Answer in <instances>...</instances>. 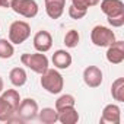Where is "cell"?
Masks as SVG:
<instances>
[{
    "mask_svg": "<svg viewBox=\"0 0 124 124\" xmlns=\"http://www.w3.org/2000/svg\"><path fill=\"white\" fill-rule=\"evenodd\" d=\"M12 115H15V109L0 95V121H8Z\"/></svg>",
    "mask_w": 124,
    "mask_h": 124,
    "instance_id": "obj_21",
    "label": "cell"
},
{
    "mask_svg": "<svg viewBox=\"0 0 124 124\" xmlns=\"http://www.w3.org/2000/svg\"><path fill=\"white\" fill-rule=\"evenodd\" d=\"M105 57L108 60V63L111 64H121L124 61V41H114L111 45L107 47Z\"/></svg>",
    "mask_w": 124,
    "mask_h": 124,
    "instance_id": "obj_7",
    "label": "cell"
},
{
    "mask_svg": "<svg viewBox=\"0 0 124 124\" xmlns=\"http://www.w3.org/2000/svg\"><path fill=\"white\" fill-rule=\"evenodd\" d=\"M38 118L44 124H54L58 121V112L55 108L47 107V108H42L41 111H38Z\"/></svg>",
    "mask_w": 124,
    "mask_h": 124,
    "instance_id": "obj_16",
    "label": "cell"
},
{
    "mask_svg": "<svg viewBox=\"0 0 124 124\" xmlns=\"http://www.w3.org/2000/svg\"><path fill=\"white\" fill-rule=\"evenodd\" d=\"M76 105V99L73 95L70 93H64V95H61L58 96V99L55 101V109L60 111V109H63V108H69V107H75Z\"/></svg>",
    "mask_w": 124,
    "mask_h": 124,
    "instance_id": "obj_20",
    "label": "cell"
},
{
    "mask_svg": "<svg viewBox=\"0 0 124 124\" xmlns=\"http://www.w3.org/2000/svg\"><path fill=\"white\" fill-rule=\"evenodd\" d=\"M111 95L115 101L124 102V78H118L111 85Z\"/></svg>",
    "mask_w": 124,
    "mask_h": 124,
    "instance_id": "obj_18",
    "label": "cell"
},
{
    "mask_svg": "<svg viewBox=\"0 0 124 124\" xmlns=\"http://www.w3.org/2000/svg\"><path fill=\"white\" fill-rule=\"evenodd\" d=\"M101 10L107 18H115L124 15L123 0H101Z\"/></svg>",
    "mask_w": 124,
    "mask_h": 124,
    "instance_id": "obj_9",
    "label": "cell"
},
{
    "mask_svg": "<svg viewBox=\"0 0 124 124\" xmlns=\"http://www.w3.org/2000/svg\"><path fill=\"white\" fill-rule=\"evenodd\" d=\"M39 83L42 86V89H45L48 93L51 95H57L63 91L64 88V79L61 76V73L54 67V69H47L39 79Z\"/></svg>",
    "mask_w": 124,
    "mask_h": 124,
    "instance_id": "obj_1",
    "label": "cell"
},
{
    "mask_svg": "<svg viewBox=\"0 0 124 124\" xmlns=\"http://www.w3.org/2000/svg\"><path fill=\"white\" fill-rule=\"evenodd\" d=\"M5 91V82H3V78L0 76V93Z\"/></svg>",
    "mask_w": 124,
    "mask_h": 124,
    "instance_id": "obj_27",
    "label": "cell"
},
{
    "mask_svg": "<svg viewBox=\"0 0 124 124\" xmlns=\"http://www.w3.org/2000/svg\"><path fill=\"white\" fill-rule=\"evenodd\" d=\"M51 61L55 69H60V70H64V69H69L72 66V61H73V57L69 51L66 50H57L54 51L53 57H51Z\"/></svg>",
    "mask_w": 124,
    "mask_h": 124,
    "instance_id": "obj_13",
    "label": "cell"
},
{
    "mask_svg": "<svg viewBox=\"0 0 124 124\" xmlns=\"http://www.w3.org/2000/svg\"><path fill=\"white\" fill-rule=\"evenodd\" d=\"M9 80H10V83L13 86L21 88V86H23L26 83L28 75H26V72H25L23 67H13L10 70V73H9Z\"/></svg>",
    "mask_w": 124,
    "mask_h": 124,
    "instance_id": "obj_15",
    "label": "cell"
},
{
    "mask_svg": "<svg viewBox=\"0 0 124 124\" xmlns=\"http://www.w3.org/2000/svg\"><path fill=\"white\" fill-rule=\"evenodd\" d=\"M15 54V47L13 44L6 39V38H0V58L8 60Z\"/></svg>",
    "mask_w": 124,
    "mask_h": 124,
    "instance_id": "obj_19",
    "label": "cell"
},
{
    "mask_svg": "<svg viewBox=\"0 0 124 124\" xmlns=\"http://www.w3.org/2000/svg\"><path fill=\"white\" fill-rule=\"evenodd\" d=\"M67 13H69V16H70L72 19L79 21V19H82V18H85V16H86L88 10H82V9H78V8H75L73 5H70V8H69Z\"/></svg>",
    "mask_w": 124,
    "mask_h": 124,
    "instance_id": "obj_24",
    "label": "cell"
},
{
    "mask_svg": "<svg viewBox=\"0 0 124 124\" xmlns=\"http://www.w3.org/2000/svg\"><path fill=\"white\" fill-rule=\"evenodd\" d=\"M102 80H104V75H102V70L98 66L85 67V70H83V82H85L86 86L98 88V86H101Z\"/></svg>",
    "mask_w": 124,
    "mask_h": 124,
    "instance_id": "obj_8",
    "label": "cell"
},
{
    "mask_svg": "<svg viewBox=\"0 0 124 124\" xmlns=\"http://www.w3.org/2000/svg\"><path fill=\"white\" fill-rule=\"evenodd\" d=\"M2 98L15 109V112H16V108H18V105H19V102H21V95H19V92L16 91V89H6V91H3L2 93Z\"/></svg>",
    "mask_w": 124,
    "mask_h": 124,
    "instance_id": "obj_17",
    "label": "cell"
},
{
    "mask_svg": "<svg viewBox=\"0 0 124 124\" xmlns=\"http://www.w3.org/2000/svg\"><path fill=\"white\" fill-rule=\"evenodd\" d=\"M10 2L12 0H0V8H10Z\"/></svg>",
    "mask_w": 124,
    "mask_h": 124,
    "instance_id": "obj_26",
    "label": "cell"
},
{
    "mask_svg": "<svg viewBox=\"0 0 124 124\" xmlns=\"http://www.w3.org/2000/svg\"><path fill=\"white\" fill-rule=\"evenodd\" d=\"M53 47V37L48 31L41 29L34 35V48L39 53H47Z\"/></svg>",
    "mask_w": 124,
    "mask_h": 124,
    "instance_id": "obj_11",
    "label": "cell"
},
{
    "mask_svg": "<svg viewBox=\"0 0 124 124\" xmlns=\"http://www.w3.org/2000/svg\"><path fill=\"white\" fill-rule=\"evenodd\" d=\"M91 41L96 47H108L115 41V34L112 29L107 26L96 25L91 31Z\"/></svg>",
    "mask_w": 124,
    "mask_h": 124,
    "instance_id": "obj_4",
    "label": "cell"
},
{
    "mask_svg": "<svg viewBox=\"0 0 124 124\" xmlns=\"http://www.w3.org/2000/svg\"><path fill=\"white\" fill-rule=\"evenodd\" d=\"M31 37V25L25 21H15L9 26V41L15 45L23 44Z\"/></svg>",
    "mask_w": 124,
    "mask_h": 124,
    "instance_id": "obj_3",
    "label": "cell"
},
{
    "mask_svg": "<svg viewBox=\"0 0 124 124\" xmlns=\"http://www.w3.org/2000/svg\"><path fill=\"white\" fill-rule=\"evenodd\" d=\"M108 23L112 28H121L124 25V15L121 16H115V18H108Z\"/></svg>",
    "mask_w": 124,
    "mask_h": 124,
    "instance_id": "obj_25",
    "label": "cell"
},
{
    "mask_svg": "<svg viewBox=\"0 0 124 124\" xmlns=\"http://www.w3.org/2000/svg\"><path fill=\"white\" fill-rule=\"evenodd\" d=\"M45 13L50 19H58L64 13L66 0H44Z\"/></svg>",
    "mask_w": 124,
    "mask_h": 124,
    "instance_id": "obj_12",
    "label": "cell"
},
{
    "mask_svg": "<svg viewBox=\"0 0 124 124\" xmlns=\"http://www.w3.org/2000/svg\"><path fill=\"white\" fill-rule=\"evenodd\" d=\"M21 63H22L23 66H26L28 69H31L32 72L38 73V75H42V73L48 69V66H50L47 55H45L44 53H39V51L32 53V54H31V53L22 54V55H21Z\"/></svg>",
    "mask_w": 124,
    "mask_h": 124,
    "instance_id": "obj_2",
    "label": "cell"
},
{
    "mask_svg": "<svg viewBox=\"0 0 124 124\" xmlns=\"http://www.w3.org/2000/svg\"><path fill=\"white\" fill-rule=\"evenodd\" d=\"M38 111H39L38 102L32 98H25V99H21L15 114L19 115L23 121H31L38 117Z\"/></svg>",
    "mask_w": 124,
    "mask_h": 124,
    "instance_id": "obj_6",
    "label": "cell"
},
{
    "mask_svg": "<svg viewBox=\"0 0 124 124\" xmlns=\"http://www.w3.org/2000/svg\"><path fill=\"white\" fill-rule=\"evenodd\" d=\"M79 41H80V35H79V32L76 29H70V31L66 32V35H64V44H66L67 48L78 47Z\"/></svg>",
    "mask_w": 124,
    "mask_h": 124,
    "instance_id": "obj_22",
    "label": "cell"
},
{
    "mask_svg": "<svg viewBox=\"0 0 124 124\" xmlns=\"http://www.w3.org/2000/svg\"><path fill=\"white\" fill-rule=\"evenodd\" d=\"M101 0H72V5L78 9L82 10H88L89 8H93L96 5H99Z\"/></svg>",
    "mask_w": 124,
    "mask_h": 124,
    "instance_id": "obj_23",
    "label": "cell"
},
{
    "mask_svg": "<svg viewBox=\"0 0 124 124\" xmlns=\"http://www.w3.org/2000/svg\"><path fill=\"white\" fill-rule=\"evenodd\" d=\"M10 9L15 13H18V15L26 18V19L35 18L38 15V10H39L38 3L35 0H12L10 2Z\"/></svg>",
    "mask_w": 124,
    "mask_h": 124,
    "instance_id": "obj_5",
    "label": "cell"
},
{
    "mask_svg": "<svg viewBox=\"0 0 124 124\" xmlns=\"http://www.w3.org/2000/svg\"><path fill=\"white\" fill-rule=\"evenodd\" d=\"M57 112H58V121L61 124H76L79 121V112L75 107L63 108Z\"/></svg>",
    "mask_w": 124,
    "mask_h": 124,
    "instance_id": "obj_14",
    "label": "cell"
},
{
    "mask_svg": "<svg viewBox=\"0 0 124 124\" xmlns=\"http://www.w3.org/2000/svg\"><path fill=\"white\" fill-rule=\"evenodd\" d=\"M101 124H120L121 121V109L117 104H108L104 107L101 114Z\"/></svg>",
    "mask_w": 124,
    "mask_h": 124,
    "instance_id": "obj_10",
    "label": "cell"
}]
</instances>
